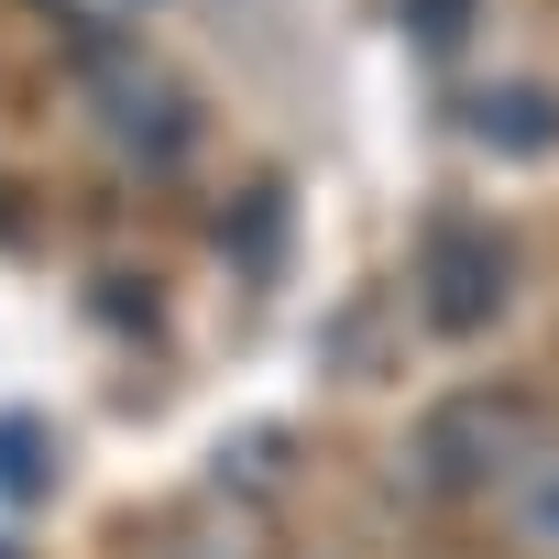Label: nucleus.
Segmentation results:
<instances>
[{
    "label": "nucleus",
    "instance_id": "nucleus-1",
    "mask_svg": "<svg viewBox=\"0 0 559 559\" xmlns=\"http://www.w3.org/2000/svg\"><path fill=\"white\" fill-rule=\"evenodd\" d=\"M45 483H56V439H45V417H0V493L34 504Z\"/></svg>",
    "mask_w": 559,
    "mask_h": 559
}]
</instances>
